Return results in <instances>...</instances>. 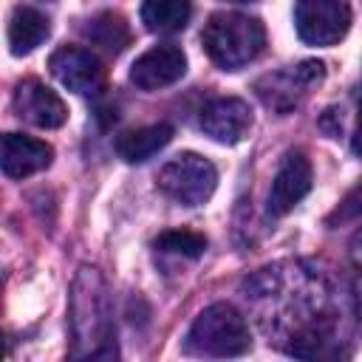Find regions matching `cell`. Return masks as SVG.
Returning a JSON list of instances; mask_svg holds the SVG:
<instances>
[{
  "mask_svg": "<svg viewBox=\"0 0 362 362\" xmlns=\"http://www.w3.org/2000/svg\"><path fill=\"white\" fill-rule=\"evenodd\" d=\"M71 356L74 359H113L116 328L105 277L99 269L82 266L71 283Z\"/></svg>",
  "mask_w": 362,
  "mask_h": 362,
  "instance_id": "1",
  "label": "cell"
},
{
  "mask_svg": "<svg viewBox=\"0 0 362 362\" xmlns=\"http://www.w3.org/2000/svg\"><path fill=\"white\" fill-rule=\"evenodd\" d=\"M192 6L189 0H144L141 23L153 34H175L189 23Z\"/></svg>",
  "mask_w": 362,
  "mask_h": 362,
  "instance_id": "15",
  "label": "cell"
},
{
  "mask_svg": "<svg viewBox=\"0 0 362 362\" xmlns=\"http://www.w3.org/2000/svg\"><path fill=\"white\" fill-rule=\"evenodd\" d=\"M156 249L170 255H184V257H201L206 249V238L189 229H167L156 238Z\"/></svg>",
  "mask_w": 362,
  "mask_h": 362,
  "instance_id": "17",
  "label": "cell"
},
{
  "mask_svg": "<svg viewBox=\"0 0 362 362\" xmlns=\"http://www.w3.org/2000/svg\"><path fill=\"white\" fill-rule=\"evenodd\" d=\"M48 31H51V25H48L45 14H40L37 8H28V6H17L8 20V51L14 57H25L37 45H42Z\"/></svg>",
  "mask_w": 362,
  "mask_h": 362,
  "instance_id": "13",
  "label": "cell"
},
{
  "mask_svg": "<svg viewBox=\"0 0 362 362\" xmlns=\"http://www.w3.org/2000/svg\"><path fill=\"white\" fill-rule=\"evenodd\" d=\"M351 17L348 0H297L294 6L297 34L308 45H337L348 34Z\"/></svg>",
  "mask_w": 362,
  "mask_h": 362,
  "instance_id": "5",
  "label": "cell"
},
{
  "mask_svg": "<svg viewBox=\"0 0 362 362\" xmlns=\"http://www.w3.org/2000/svg\"><path fill=\"white\" fill-rule=\"evenodd\" d=\"M187 71V57L178 45H156L130 65V82L141 90H161L175 85Z\"/></svg>",
  "mask_w": 362,
  "mask_h": 362,
  "instance_id": "10",
  "label": "cell"
},
{
  "mask_svg": "<svg viewBox=\"0 0 362 362\" xmlns=\"http://www.w3.org/2000/svg\"><path fill=\"white\" fill-rule=\"evenodd\" d=\"M48 68L59 79V85H65L68 90H74L79 96H93V93L105 90L107 71H105L102 59L85 48L65 45V48L54 51Z\"/></svg>",
  "mask_w": 362,
  "mask_h": 362,
  "instance_id": "7",
  "label": "cell"
},
{
  "mask_svg": "<svg viewBox=\"0 0 362 362\" xmlns=\"http://www.w3.org/2000/svg\"><path fill=\"white\" fill-rule=\"evenodd\" d=\"M229 3H255V0H229Z\"/></svg>",
  "mask_w": 362,
  "mask_h": 362,
  "instance_id": "18",
  "label": "cell"
},
{
  "mask_svg": "<svg viewBox=\"0 0 362 362\" xmlns=\"http://www.w3.org/2000/svg\"><path fill=\"white\" fill-rule=\"evenodd\" d=\"M322 76H325V65L317 62V59H305L300 65H291L286 71H277V74H269V76L257 79L255 90H257V96L272 110H277L280 116H286L288 110H294L303 102V96L314 85L322 82Z\"/></svg>",
  "mask_w": 362,
  "mask_h": 362,
  "instance_id": "6",
  "label": "cell"
},
{
  "mask_svg": "<svg viewBox=\"0 0 362 362\" xmlns=\"http://www.w3.org/2000/svg\"><path fill=\"white\" fill-rule=\"evenodd\" d=\"M173 139V124L167 122H158V124H147V127H139V130H130L124 136L116 139V153L130 161V164H139V161H147L153 158L158 150H164Z\"/></svg>",
  "mask_w": 362,
  "mask_h": 362,
  "instance_id": "14",
  "label": "cell"
},
{
  "mask_svg": "<svg viewBox=\"0 0 362 362\" xmlns=\"http://www.w3.org/2000/svg\"><path fill=\"white\" fill-rule=\"evenodd\" d=\"M252 127V107L238 96H218L201 110V130L221 144H238Z\"/></svg>",
  "mask_w": 362,
  "mask_h": 362,
  "instance_id": "11",
  "label": "cell"
},
{
  "mask_svg": "<svg viewBox=\"0 0 362 362\" xmlns=\"http://www.w3.org/2000/svg\"><path fill=\"white\" fill-rule=\"evenodd\" d=\"M85 37L93 45H99L102 51H107V54H122L127 48V42H130V28H127V23H124L122 14L102 11L93 20H88Z\"/></svg>",
  "mask_w": 362,
  "mask_h": 362,
  "instance_id": "16",
  "label": "cell"
},
{
  "mask_svg": "<svg viewBox=\"0 0 362 362\" xmlns=\"http://www.w3.org/2000/svg\"><path fill=\"white\" fill-rule=\"evenodd\" d=\"M54 158L51 144L23 136V133H3L0 136V170L11 178H28L45 170Z\"/></svg>",
  "mask_w": 362,
  "mask_h": 362,
  "instance_id": "12",
  "label": "cell"
},
{
  "mask_svg": "<svg viewBox=\"0 0 362 362\" xmlns=\"http://www.w3.org/2000/svg\"><path fill=\"white\" fill-rule=\"evenodd\" d=\"M252 348V334L240 311L229 303L206 305L187 331L184 351L195 356H240Z\"/></svg>",
  "mask_w": 362,
  "mask_h": 362,
  "instance_id": "3",
  "label": "cell"
},
{
  "mask_svg": "<svg viewBox=\"0 0 362 362\" xmlns=\"http://www.w3.org/2000/svg\"><path fill=\"white\" fill-rule=\"evenodd\" d=\"M206 57L223 71H240L266 45V28L257 17L240 11H218L206 20L201 31Z\"/></svg>",
  "mask_w": 362,
  "mask_h": 362,
  "instance_id": "2",
  "label": "cell"
},
{
  "mask_svg": "<svg viewBox=\"0 0 362 362\" xmlns=\"http://www.w3.org/2000/svg\"><path fill=\"white\" fill-rule=\"evenodd\" d=\"M218 187V170L198 153H178L158 170V189L184 206H201Z\"/></svg>",
  "mask_w": 362,
  "mask_h": 362,
  "instance_id": "4",
  "label": "cell"
},
{
  "mask_svg": "<svg viewBox=\"0 0 362 362\" xmlns=\"http://www.w3.org/2000/svg\"><path fill=\"white\" fill-rule=\"evenodd\" d=\"M14 113L42 130H57L65 124L68 119V107L62 102V96L57 90H51L45 82L40 79H23L14 85V96H11Z\"/></svg>",
  "mask_w": 362,
  "mask_h": 362,
  "instance_id": "8",
  "label": "cell"
},
{
  "mask_svg": "<svg viewBox=\"0 0 362 362\" xmlns=\"http://www.w3.org/2000/svg\"><path fill=\"white\" fill-rule=\"evenodd\" d=\"M314 173H311V161L303 153H286L274 178H272V189H269V215L283 218L288 215L311 189Z\"/></svg>",
  "mask_w": 362,
  "mask_h": 362,
  "instance_id": "9",
  "label": "cell"
}]
</instances>
